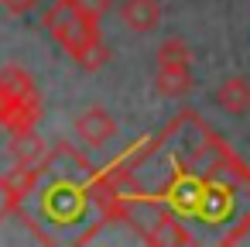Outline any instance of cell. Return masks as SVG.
<instances>
[{
    "mask_svg": "<svg viewBox=\"0 0 250 247\" xmlns=\"http://www.w3.org/2000/svg\"><path fill=\"white\" fill-rule=\"evenodd\" d=\"M45 28L48 35L69 52V59L86 69V72H96L100 66H106L110 59V48L100 35V18L79 11L72 0H55L45 14Z\"/></svg>",
    "mask_w": 250,
    "mask_h": 247,
    "instance_id": "1",
    "label": "cell"
},
{
    "mask_svg": "<svg viewBox=\"0 0 250 247\" xmlns=\"http://www.w3.org/2000/svg\"><path fill=\"white\" fill-rule=\"evenodd\" d=\"M42 120V93L24 66L0 69V127L7 134L35 131Z\"/></svg>",
    "mask_w": 250,
    "mask_h": 247,
    "instance_id": "2",
    "label": "cell"
},
{
    "mask_svg": "<svg viewBox=\"0 0 250 247\" xmlns=\"http://www.w3.org/2000/svg\"><path fill=\"white\" fill-rule=\"evenodd\" d=\"M42 189V165H14L0 175V220L21 213V202Z\"/></svg>",
    "mask_w": 250,
    "mask_h": 247,
    "instance_id": "3",
    "label": "cell"
},
{
    "mask_svg": "<svg viewBox=\"0 0 250 247\" xmlns=\"http://www.w3.org/2000/svg\"><path fill=\"white\" fill-rule=\"evenodd\" d=\"M154 90L158 96H168V100L185 96L192 90V59H158Z\"/></svg>",
    "mask_w": 250,
    "mask_h": 247,
    "instance_id": "4",
    "label": "cell"
},
{
    "mask_svg": "<svg viewBox=\"0 0 250 247\" xmlns=\"http://www.w3.org/2000/svg\"><path fill=\"white\" fill-rule=\"evenodd\" d=\"M76 134H79L89 148H103V144H110V141L117 137V120H113L110 110L89 107V110H83V113L76 117Z\"/></svg>",
    "mask_w": 250,
    "mask_h": 247,
    "instance_id": "5",
    "label": "cell"
},
{
    "mask_svg": "<svg viewBox=\"0 0 250 247\" xmlns=\"http://www.w3.org/2000/svg\"><path fill=\"white\" fill-rule=\"evenodd\" d=\"M120 21L137 35H151L161 24V0H124Z\"/></svg>",
    "mask_w": 250,
    "mask_h": 247,
    "instance_id": "6",
    "label": "cell"
},
{
    "mask_svg": "<svg viewBox=\"0 0 250 247\" xmlns=\"http://www.w3.org/2000/svg\"><path fill=\"white\" fill-rule=\"evenodd\" d=\"M212 100H216V107H223V110L233 113V117L250 113V79H247V76H226V79L216 86Z\"/></svg>",
    "mask_w": 250,
    "mask_h": 247,
    "instance_id": "7",
    "label": "cell"
},
{
    "mask_svg": "<svg viewBox=\"0 0 250 247\" xmlns=\"http://www.w3.org/2000/svg\"><path fill=\"white\" fill-rule=\"evenodd\" d=\"M48 158V144L38 137V131L11 134V161L14 165H42Z\"/></svg>",
    "mask_w": 250,
    "mask_h": 247,
    "instance_id": "8",
    "label": "cell"
},
{
    "mask_svg": "<svg viewBox=\"0 0 250 247\" xmlns=\"http://www.w3.org/2000/svg\"><path fill=\"white\" fill-rule=\"evenodd\" d=\"M72 4L79 7V11H86V14H93V18H106L110 14V7H113V0H72Z\"/></svg>",
    "mask_w": 250,
    "mask_h": 247,
    "instance_id": "9",
    "label": "cell"
},
{
    "mask_svg": "<svg viewBox=\"0 0 250 247\" xmlns=\"http://www.w3.org/2000/svg\"><path fill=\"white\" fill-rule=\"evenodd\" d=\"M0 4H4L11 14H31L38 4H45V0H0Z\"/></svg>",
    "mask_w": 250,
    "mask_h": 247,
    "instance_id": "10",
    "label": "cell"
}]
</instances>
